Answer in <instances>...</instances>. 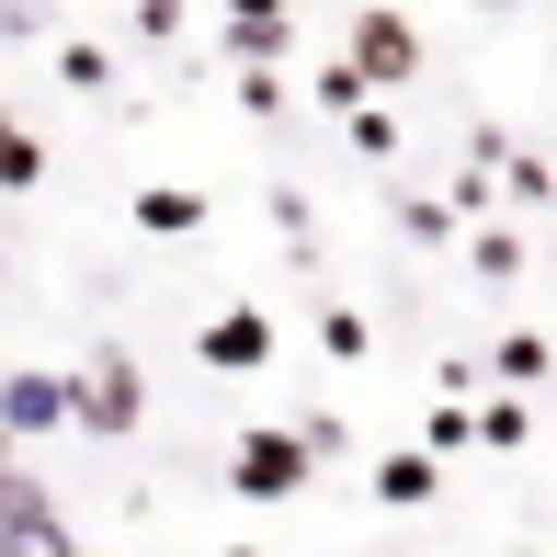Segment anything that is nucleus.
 Here are the masks:
<instances>
[{
    "label": "nucleus",
    "mask_w": 557,
    "mask_h": 557,
    "mask_svg": "<svg viewBox=\"0 0 557 557\" xmlns=\"http://www.w3.org/2000/svg\"><path fill=\"white\" fill-rule=\"evenodd\" d=\"M148 421V375H137V352H91L81 375H69V433H137Z\"/></svg>",
    "instance_id": "obj_1"
},
{
    "label": "nucleus",
    "mask_w": 557,
    "mask_h": 557,
    "mask_svg": "<svg viewBox=\"0 0 557 557\" xmlns=\"http://www.w3.org/2000/svg\"><path fill=\"white\" fill-rule=\"evenodd\" d=\"M308 433H296V421H250L239 444H227V490L239 500H285V490H308Z\"/></svg>",
    "instance_id": "obj_2"
},
{
    "label": "nucleus",
    "mask_w": 557,
    "mask_h": 557,
    "mask_svg": "<svg viewBox=\"0 0 557 557\" xmlns=\"http://www.w3.org/2000/svg\"><path fill=\"white\" fill-rule=\"evenodd\" d=\"M0 433L12 444H35V433H69V375H0Z\"/></svg>",
    "instance_id": "obj_3"
},
{
    "label": "nucleus",
    "mask_w": 557,
    "mask_h": 557,
    "mask_svg": "<svg viewBox=\"0 0 557 557\" xmlns=\"http://www.w3.org/2000/svg\"><path fill=\"white\" fill-rule=\"evenodd\" d=\"M352 69L398 91V81L421 69V23H410V12H364V23H352Z\"/></svg>",
    "instance_id": "obj_4"
},
{
    "label": "nucleus",
    "mask_w": 557,
    "mask_h": 557,
    "mask_svg": "<svg viewBox=\"0 0 557 557\" xmlns=\"http://www.w3.org/2000/svg\"><path fill=\"white\" fill-rule=\"evenodd\" d=\"M194 352L227 364V375H262V364H273V319H262V308H227L216 331H194Z\"/></svg>",
    "instance_id": "obj_5"
},
{
    "label": "nucleus",
    "mask_w": 557,
    "mask_h": 557,
    "mask_svg": "<svg viewBox=\"0 0 557 557\" xmlns=\"http://www.w3.org/2000/svg\"><path fill=\"white\" fill-rule=\"evenodd\" d=\"M137 227H160V239H183V227H206V194H183V183L137 194Z\"/></svg>",
    "instance_id": "obj_6"
},
{
    "label": "nucleus",
    "mask_w": 557,
    "mask_h": 557,
    "mask_svg": "<svg viewBox=\"0 0 557 557\" xmlns=\"http://www.w3.org/2000/svg\"><path fill=\"white\" fill-rule=\"evenodd\" d=\"M375 500H387V512L433 500V455H387V467H375Z\"/></svg>",
    "instance_id": "obj_7"
},
{
    "label": "nucleus",
    "mask_w": 557,
    "mask_h": 557,
    "mask_svg": "<svg viewBox=\"0 0 557 557\" xmlns=\"http://www.w3.org/2000/svg\"><path fill=\"white\" fill-rule=\"evenodd\" d=\"M58 500H46V478H23L12 455H0V523H46Z\"/></svg>",
    "instance_id": "obj_8"
},
{
    "label": "nucleus",
    "mask_w": 557,
    "mask_h": 557,
    "mask_svg": "<svg viewBox=\"0 0 557 557\" xmlns=\"http://www.w3.org/2000/svg\"><path fill=\"white\" fill-rule=\"evenodd\" d=\"M0 183H12V194H35V183H46V148L23 137L12 114H0Z\"/></svg>",
    "instance_id": "obj_9"
},
{
    "label": "nucleus",
    "mask_w": 557,
    "mask_h": 557,
    "mask_svg": "<svg viewBox=\"0 0 557 557\" xmlns=\"http://www.w3.org/2000/svg\"><path fill=\"white\" fill-rule=\"evenodd\" d=\"M0 557H69V523L46 512V523H0Z\"/></svg>",
    "instance_id": "obj_10"
},
{
    "label": "nucleus",
    "mask_w": 557,
    "mask_h": 557,
    "mask_svg": "<svg viewBox=\"0 0 557 557\" xmlns=\"http://www.w3.org/2000/svg\"><path fill=\"white\" fill-rule=\"evenodd\" d=\"M227 12H239V23H273V12H285V0H227Z\"/></svg>",
    "instance_id": "obj_11"
},
{
    "label": "nucleus",
    "mask_w": 557,
    "mask_h": 557,
    "mask_svg": "<svg viewBox=\"0 0 557 557\" xmlns=\"http://www.w3.org/2000/svg\"><path fill=\"white\" fill-rule=\"evenodd\" d=\"M0 455H12V433H0Z\"/></svg>",
    "instance_id": "obj_12"
},
{
    "label": "nucleus",
    "mask_w": 557,
    "mask_h": 557,
    "mask_svg": "<svg viewBox=\"0 0 557 557\" xmlns=\"http://www.w3.org/2000/svg\"><path fill=\"white\" fill-rule=\"evenodd\" d=\"M69 557H81V546H69Z\"/></svg>",
    "instance_id": "obj_13"
}]
</instances>
